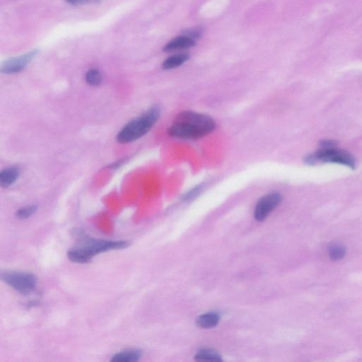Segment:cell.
<instances>
[{"label":"cell","instance_id":"10","mask_svg":"<svg viewBox=\"0 0 362 362\" xmlns=\"http://www.w3.org/2000/svg\"><path fill=\"white\" fill-rule=\"evenodd\" d=\"M142 352L137 349H132L118 352L113 356L111 361L114 362H135L138 361L142 357Z\"/></svg>","mask_w":362,"mask_h":362},{"label":"cell","instance_id":"5","mask_svg":"<svg viewBox=\"0 0 362 362\" xmlns=\"http://www.w3.org/2000/svg\"><path fill=\"white\" fill-rule=\"evenodd\" d=\"M2 280L22 294H29L36 289L37 280L33 274L9 271L2 274Z\"/></svg>","mask_w":362,"mask_h":362},{"label":"cell","instance_id":"15","mask_svg":"<svg viewBox=\"0 0 362 362\" xmlns=\"http://www.w3.org/2000/svg\"><path fill=\"white\" fill-rule=\"evenodd\" d=\"M87 83L93 87H97L102 81L101 74L96 69H91L86 74Z\"/></svg>","mask_w":362,"mask_h":362},{"label":"cell","instance_id":"6","mask_svg":"<svg viewBox=\"0 0 362 362\" xmlns=\"http://www.w3.org/2000/svg\"><path fill=\"white\" fill-rule=\"evenodd\" d=\"M282 198L281 195L278 193H270L263 197L258 202L255 206V220L262 222L267 218V216L281 203Z\"/></svg>","mask_w":362,"mask_h":362},{"label":"cell","instance_id":"19","mask_svg":"<svg viewBox=\"0 0 362 362\" xmlns=\"http://www.w3.org/2000/svg\"><path fill=\"white\" fill-rule=\"evenodd\" d=\"M68 3L72 5H82V4L90 3V2H96L98 0H66Z\"/></svg>","mask_w":362,"mask_h":362},{"label":"cell","instance_id":"8","mask_svg":"<svg viewBox=\"0 0 362 362\" xmlns=\"http://www.w3.org/2000/svg\"><path fill=\"white\" fill-rule=\"evenodd\" d=\"M196 40L191 38L190 37L181 36L173 39L166 45L163 48V52L170 53V52L183 51L189 49L196 46Z\"/></svg>","mask_w":362,"mask_h":362},{"label":"cell","instance_id":"7","mask_svg":"<svg viewBox=\"0 0 362 362\" xmlns=\"http://www.w3.org/2000/svg\"><path fill=\"white\" fill-rule=\"evenodd\" d=\"M38 51L33 50L21 56L7 59L2 64L0 71L4 74H15L22 72L36 56Z\"/></svg>","mask_w":362,"mask_h":362},{"label":"cell","instance_id":"2","mask_svg":"<svg viewBox=\"0 0 362 362\" xmlns=\"http://www.w3.org/2000/svg\"><path fill=\"white\" fill-rule=\"evenodd\" d=\"M79 243L78 246L68 252L70 261L77 263H87L92 261L93 257L97 254L109 250L122 249L129 246L127 241H112L98 240L78 232Z\"/></svg>","mask_w":362,"mask_h":362},{"label":"cell","instance_id":"13","mask_svg":"<svg viewBox=\"0 0 362 362\" xmlns=\"http://www.w3.org/2000/svg\"><path fill=\"white\" fill-rule=\"evenodd\" d=\"M196 360L202 361H222L221 356L215 351L210 350H202L198 352L196 356Z\"/></svg>","mask_w":362,"mask_h":362},{"label":"cell","instance_id":"9","mask_svg":"<svg viewBox=\"0 0 362 362\" xmlns=\"http://www.w3.org/2000/svg\"><path fill=\"white\" fill-rule=\"evenodd\" d=\"M20 171L16 167H9L2 171L0 174V185L2 187H7L16 183L19 178Z\"/></svg>","mask_w":362,"mask_h":362},{"label":"cell","instance_id":"11","mask_svg":"<svg viewBox=\"0 0 362 362\" xmlns=\"http://www.w3.org/2000/svg\"><path fill=\"white\" fill-rule=\"evenodd\" d=\"M190 58V55L187 53L178 54L167 58L162 64L163 70H172L184 64Z\"/></svg>","mask_w":362,"mask_h":362},{"label":"cell","instance_id":"16","mask_svg":"<svg viewBox=\"0 0 362 362\" xmlns=\"http://www.w3.org/2000/svg\"><path fill=\"white\" fill-rule=\"evenodd\" d=\"M37 209L38 207L36 205L27 206V207L18 209L16 212V215L18 218L24 220V219H27L32 216L36 212Z\"/></svg>","mask_w":362,"mask_h":362},{"label":"cell","instance_id":"14","mask_svg":"<svg viewBox=\"0 0 362 362\" xmlns=\"http://www.w3.org/2000/svg\"><path fill=\"white\" fill-rule=\"evenodd\" d=\"M328 253L330 259L333 261H339L345 257L346 254V248L343 245L339 244H333L330 245L328 248Z\"/></svg>","mask_w":362,"mask_h":362},{"label":"cell","instance_id":"4","mask_svg":"<svg viewBox=\"0 0 362 362\" xmlns=\"http://www.w3.org/2000/svg\"><path fill=\"white\" fill-rule=\"evenodd\" d=\"M320 148L313 154L304 157V162L309 166H314L320 163H333L343 165L350 168H355L354 158L345 150L336 147L335 142L324 140L320 144Z\"/></svg>","mask_w":362,"mask_h":362},{"label":"cell","instance_id":"12","mask_svg":"<svg viewBox=\"0 0 362 362\" xmlns=\"http://www.w3.org/2000/svg\"><path fill=\"white\" fill-rule=\"evenodd\" d=\"M220 315L216 313H208L200 315L197 321L198 326L203 328H214L220 322Z\"/></svg>","mask_w":362,"mask_h":362},{"label":"cell","instance_id":"17","mask_svg":"<svg viewBox=\"0 0 362 362\" xmlns=\"http://www.w3.org/2000/svg\"><path fill=\"white\" fill-rule=\"evenodd\" d=\"M184 33L185 36L190 37L191 38L197 40L201 38L202 33H203V29L202 28H195V29L187 30Z\"/></svg>","mask_w":362,"mask_h":362},{"label":"cell","instance_id":"1","mask_svg":"<svg viewBox=\"0 0 362 362\" xmlns=\"http://www.w3.org/2000/svg\"><path fill=\"white\" fill-rule=\"evenodd\" d=\"M215 128V122L211 117L186 111L177 115L168 128V134L174 138L197 140L207 136Z\"/></svg>","mask_w":362,"mask_h":362},{"label":"cell","instance_id":"18","mask_svg":"<svg viewBox=\"0 0 362 362\" xmlns=\"http://www.w3.org/2000/svg\"><path fill=\"white\" fill-rule=\"evenodd\" d=\"M200 190H201V187H200V186H197L196 187H195L194 189L190 190V192L187 193L186 196H185V199L190 200L192 199V198H194L195 197H196L198 194H199Z\"/></svg>","mask_w":362,"mask_h":362},{"label":"cell","instance_id":"3","mask_svg":"<svg viewBox=\"0 0 362 362\" xmlns=\"http://www.w3.org/2000/svg\"><path fill=\"white\" fill-rule=\"evenodd\" d=\"M160 117V109L152 107L142 116L134 119L122 127L117 135V141L120 144H127L138 140L151 131Z\"/></svg>","mask_w":362,"mask_h":362}]
</instances>
